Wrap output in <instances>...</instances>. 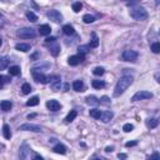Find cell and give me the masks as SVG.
I'll return each mask as SVG.
<instances>
[{"instance_id":"cell-1","label":"cell","mask_w":160,"mask_h":160,"mask_svg":"<svg viewBox=\"0 0 160 160\" xmlns=\"http://www.w3.org/2000/svg\"><path fill=\"white\" fill-rule=\"evenodd\" d=\"M133 76L131 75H123L121 78L118 80L116 85H115V89H114V96H120L121 94L125 93V90H126L130 85L133 84Z\"/></svg>"},{"instance_id":"cell-2","label":"cell","mask_w":160,"mask_h":160,"mask_svg":"<svg viewBox=\"0 0 160 160\" xmlns=\"http://www.w3.org/2000/svg\"><path fill=\"white\" fill-rule=\"evenodd\" d=\"M130 16L134 20H138V21H143V20L148 19V11L141 6H136L130 10Z\"/></svg>"},{"instance_id":"cell-3","label":"cell","mask_w":160,"mask_h":160,"mask_svg":"<svg viewBox=\"0 0 160 160\" xmlns=\"http://www.w3.org/2000/svg\"><path fill=\"white\" fill-rule=\"evenodd\" d=\"M16 35L21 39H33L36 36V33H35V30L31 28H23V29L18 30Z\"/></svg>"},{"instance_id":"cell-4","label":"cell","mask_w":160,"mask_h":160,"mask_svg":"<svg viewBox=\"0 0 160 160\" xmlns=\"http://www.w3.org/2000/svg\"><path fill=\"white\" fill-rule=\"evenodd\" d=\"M121 58L124 61H128V63H135L139 58V54L135 51V50H125L123 53Z\"/></svg>"},{"instance_id":"cell-5","label":"cell","mask_w":160,"mask_h":160,"mask_svg":"<svg viewBox=\"0 0 160 160\" xmlns=\"http://www.w3.org/2000/svg\"><path fill=\"white\" fill-rule=\"evenodd\" d=\"M153 98V93L146 91V90H141V91H138L133 95L131 100L133 101H140V100H146V99H151Z\"/></svg>"},{"instance_id":"cell-6","label":"cell","mask_w":160,"mask_h":160,"mask_svg":"<svg viewBox=\"0 0 160 160\" xmlns=\"http://www.w3.org/2000/svg\"><path fill=\"white\" fill-rule=\"evenodd\" d=\"M33 78H34V80L36 83H41V84H48L50 81V78L49 76H46L44 73L38 71L36 69L33 70Z\"/></svg>"},{"instance_id":"cell-7","label":"cell","mask_w":160,"mask_h":160,"mask_svg":"<svg viewBox=\"0 0 160 160\" xmlns=\"http://www.w3.org/2000/svg\"><path fill=\"white\" fill-rule=\"evenodd\" d=\"M19 130H23V131H34V133H40L43 131L41 126H39V125H35V124H23L19 126Z\"/></svg>"},{"instance_id":"cell-8","label":"cell","mask_w":160,"mask_h":160,"mask_svg":"<svg viewBox=\"0 0 160 160\" xmlns=\"http://www.w3.org/2000/svg\"><path fill=\"white\" fill-rule=\"evenodd\" d=\"M84 60H85L84 55L78 54V55H71V56H69L68 63H69V65H71V66H76V65H79L80 63H83Z\"/></svg>"},{"instance_id":"cell-9","label":"cell","mask_w":160,"mask_h":160,"mask_svg":"<svg viewBox=\"0 0 160 160\" xmlns=\"http://www.w3.org/2000/svg\"><path fill=\"white\" fill-rule=\"evenodd\" d=\"M48 18H49L50 20H53L54 23H61V21H63V15H61V13L58 11V10H55V9L50 10V11L48 13Z\"/></svg>"},{"instance_id":"cell-10","label":"cell","mask_w":160,"mask_h":160,"mask_svg":"<svg viewBox=\"0 0 160 160\" xmlns=\"http://www.w3.org/2000/svg\"><path fill=\"white\" fill-rule=\"evenodd\" d=\"M60 85H61V79H60V76H53L50 78V86H51L53 90H59L60 89Z\"/></svg>"},{"instance_id":"cell-11","label":"cell","mask_w":160,"mask_h":160,"mask_svg":"<svg viewBox=\"0 0 160 160\" xmlns=\"http://www.w3.org/2000/svg\"><path fill=\"white\" fill-rule=\"evenodd\" d=\"M46 108L50 110V111H58V110L60 109V103L58 101V100H49V101H46Z\"/></svg>"},{"instance_id":"cell-12","label":"cell","mask_w":160,"mask_h":160,"mask_svg":"<svg viewBox=\"0 0 160 160\" xmlns=\"http://www.w3.org/2000/svg\"><path fill=\"white\" fill-rule=\"evenodd\" d=\"M53 151L56 154H60V155H64L66 153V148H65V145H63V144H56L53 148Z\"/></svg>"},{"instance_id":"cell-13","label":"cell","mask_w":160,"mask_h":160,"mask_svg":"<svg viewBox=\"0 0 160 160\" xmlns=\"http://www.w3.org/2000/svg\"><path fill=\"white\" fill-rule=\"evenodd\" d=\"M50 31H51V28H50L48 24H43L39 26V34L40 35H49Z\"/></svg>"},{"instance_id":"cell-14","label":"cell","mask_w":160,"mask_h":160,"mask_svg":"<svg viewBox=\"0 0 160 160\" xmlns=\"http://www.w3.org/2000/svg\"><path fill=\"white\" fill-rule=\"evenodd\" d=\"M15 49H16V50H19V51L26 53V51H29V50L31 49V46H30L29 44H24V43H20V44H16V45H15Z\"/></svg>"},{"instance_id":"cell-15","label":"cell","mask_w":160,"mask_h":160,"mask_svg":"<svg viewBox=\"0 0 160 160\" xmlns=\"http://www.w3.org/2000/svg\"><path fill=\"white\" fill-rule=\"evenodd\" d=\"M0 106H1L3 111H9V110H11V108H13V103L10 101V100H3Z\"/></svg>"},{"instance_id":"cell-16","label":"cell","mask_w":160,"mask_h":160,"mask_svg":"<svg viewBox=\"0 0 160 160\" xmlns=\"http://www.w3.org/2000/svg\"><path fill=\"white\" fill-rule=\"evenodd\" d=\"M113 116H114V114L111 111H104L101 114V116H100V119H101L103 123H109L113 119Z\"/></svg>"},{"instance_id":"cell-17","label":"cell","mask_w":160,"mask_h":160,"mask_svg":"<svg viewBox=\"0 0 160 160\" xmlns=\"http://www.w3.org/2000/svg\"><path fill=\"white\" fill-rule=\"evenodd\" d=\"M73 89L75 90V91H83L84 90V83L81 81V80H75V81L73 83Z\"/></svg>"},{"instance_id":"cell-18","label":"cell","mask_w":160,"mask_h":160,"mask_svg":"<svg viewBox=\"0 0 160 160\" xmlns=\"http://www.w3.org/2000/svg\"><path fill=\"white\" fill-rule=\"evenodd\" d=\"M63 33L65 35H74V33H75L74 26H73V25H70V24L64 25V26H63Z\"/></svg>"},{"instance_id":"cell-19","label":"cell","mask_w":160,"mask_h":160,"mask_svg":"<svg viewBox=\"0 0 160 160\" xmlns=\"http://www.w3.org/2000/svg\"><path fill=\"white\" fill-rule=\"evenodd\" d=\"M158 125H159V120H158V119L151 118V119H148V120H146V126L150 128V129L156 128Z\"/></svg>"},{"instance_id":"cell-20","label":"cell","mask_w":160,"mask_h":160,"mask_svg":"<svg viewBox=\"0 0 160 160\" xmlns=\"http://www.w3.org/2000/svg\"><path fill=\"white\" fill-rule=\"evenodd\" d=\"M90 46L91 48H98L99 46V38L95 33H91V40H90Z\"/></svg>"},{"instance_id":"cell-21","label":"cell","mask_w":160,"mask_h":160,"mask_svg":"<svg viewBox=\"0 0 160 160\" xmlns=\"http://www.w3.org/2000/svg\"><path fill=\"white\" fill-rule=\"evenodd\" d=\"M76 116H78V111H76V110H71V111H70V113L66 115V118H65V121H66V123H71Z\"/></svg>"},{"instance_id":"cell-22","label":"cell","mask_w":160,"mask_h":160,"mask_svg":"<svg viewBox=\"0 0 160 160\" xmlns=\"http://www.w3.org/2000/svg\"><path fill=\"white\" fill-rule=\"evenodd\" d=\"M9 74L13 75V76H18V75H20V68L18 65H13V66L9 68Z\"/></svg>"},{"instance_id":"cell-23","label":"cell","mask_w":160,"mask_h":160,"mask_svg":"<svg viewBox=\"0 0 160 160\" xmlns=\"http://www.w3.org/2000/svg\"><path fill=\"white\" fill-rule=\"evenodd\" d=\"M3 135H4L5 139L11 138V130H10V126H9V125H6V124L3 126Z\"/></svg>"},{"instance_id":"cell-24","label":"cell","mask_w":160,"mask_h":160,"mask_svg":"<svg viewBox=\"0 0 160 160\" xmlns=\"http://www.w3.org/2000/svg\"><path fill=\"white\" fill-rule=\"evenodd\" d=\"M91 85H93L94 89H103L105 86V83L103 81V80H93Z\"/></svg>"},{"instance_id":"cell-25","label":"cell","mask_w":160,"mask_h":160,"mask_svg":"<svg viewBox=\"0 0 160 160\" xmlns=\"http://www.w3.org/2000/svg\"><path fill=\"white\" fill-rule=\"evenodd\" d=\"M21 93H23L24 95L30 94V93H31V85L28 84V83H24V84L21 85Z\"/></svg>"},{"instance_id":"cell-26","label":"cell","mask_w":160,"mask_h":160,"mask_svg":"<svg viewBox=\"0 0 160 160\" xmlns=\"http://www.w3.org/2000/svg\"><path fill=\"white\" fill-rule=\"evenodd\" d=\"M89 114H90V116L91 118H94V119H100V116H101V111H100L99 109H91L89 111Z\"/></svg>"},{"instance_id":"cell-27","label":"cell","mask_w":160,"mask_h":160,"mask_svg":"<svg viewBox=\"0 0 160 160\" xmlns=\"http://www.w3.org/2000/svg\"><path fill=\"white\" fill-rule=\"evenodd\" d=\"M38 104H39V98H38V96H33L31 99L26 101V105H28V106H36Z\"/></svg>"},{"instance_id":"cell-28","label":"cell","mask_w":160,"mask_h":160,"mask_svg":"<svg viewBox=\"0 0 160 160\" xmlns=\"http://www.w3.org/2000/svg\"><path fill=\"white\" fill-rule=\"evenodd\" d=\"M86 103L88 104H91V105H98V104H100V100L95 98L94 95H91V96H88L86 98Z\"/></svg>"},{"instance_id":"cell-29","label":"cell","mask_w":160,"mask_h":160,"mask_svg":"<svg viewBox=\"0 0 160 160\" xmlns=\"http://www.w3.org/2000/svg\"><path fill=\"white\" fill-rule=\"evenodd\" d=\"M83 20H84V23H86V24H91V23L95 21V18L93 16V15H90V14H85L83 16Z\"/></svg>"},{"instance_id":"cell-30","label":"cell","mask_w":160,"mask_h":160,"mask_svg":"<svg viewBox=\"0 0 160 160\" xmlns=\"http://www.w3.org/2000/svg\"><path fill=\"white\" fill-rule=\"evenodd\" d=\"M91 48L90 45H80V46L78 48V50H79V54H83V55H85L88 51H89V49Z\"/></svg>"},{"instance_id":"cell-31","label":"cell","mask_w":160,"mask_h":160,"mask_svg":"<svg viewBox=\"0 0 160 160\" xmlns=\"http://www.w3.org/2000/svg\"><path fill=\"white\" fill-rule=\"evenodd\" d=\"M26 18L29 19V21H31V23H35V21L38 20L36 14H34L33 11H28V13H26Z\"/></svg>"},{"instance_id":"cell-32","label":"cell","mask_w":160,"mask_h":160,"mask_svg":"<svg viewBox=\"0 0 160 160\" xmlns=\"http://www.w3.org/2000/svg\"><path fill=\"white\" fill-rule=\"evenodd\" d=\"M151 51H153L154 54H159V53H160V43H159V41L151 44Z\"/></svg>"},{"instance_id":"cell-33","label":"cell","mask_w":160,"mask_h":160,"mask_svg":"<svg viewBox=\"0 0 160 160\" xmlns=\"http://www.w3.org/2000/svg\"><path fill=\"white\" fill-rule=\"evenodd\" d=\"M104 71H105L104 68H101V66H96V68H95V69L93 70V74H94V75H96V76H100V75H103V74H104Z\"/></svg>"},{"instance_id":"cell-34","label":"cell","mask_w":160,"mask_h":160,"mask_svg":"<svg viewBox=\"0 0 160 160\" xmlns=\"http://www.w3.org/2000/svg\"><path fill=\"white\" fill-rule=\"evenodd\" d=\"M81 8H83V4L80 3V1H75L73 4V10H74L75 13H79L80 10H81Z\"/></svg>"},{"instance_id":"cell-35","label":"cell","mask_w":160,"mask_h":160,"mask_svg":"<svg viewBox=\"0 0 160 160\" xmlns=\"http://www.w3.org/2000/svg\"><path fill=\"white\" fill-rule=\"evenodd\" d=\"M59 51H60V46H59V45H54V46L50 48V53H51L54 56H58Z\"/></svg>"},{"instance_id":"cell-36","label":"cell","mask_w":160,"mask_h":160,"mask_svg":"<svg viewBox=\"0 0 160 160\" xmlns=\"http://www.w3.org/2000/svg\"><path fill=\"white\" fill-rule=\"evenodd\" d=\"M123 130H124L125 133H130V131H133V130H134V125H133V124H130V123L124 124Z\"/></svg>"},{"instance_id":"cell-37","label":"cell","mask_w":160,"mask_h":160,"mask_svg":"<svg viewBox=\"0 0 160 160\" xmlns=\"http://www.w3.org/2000/svg\"><path fill=\"white\" fill-rule=\"evenodd\" d=\"M10 81V78L5 76V75H0V86L4 88V84L5 83H9Z\"/></svg>"},{"instance_id":"cell-38","label":"cell","mask_w":160,"mask_h":160,"mask_svg":"<svg viewBox=\"0 0 160 160\" xmlns=\"http://www.w3.org/2000/svg\"><path fill=\"white\" fill-rule=\"evenodd\" d=\"M8 59L6 58H1V60H0V69L1 70H4V69H6V66H8Z\"/></svg>"},{"instance_id":"cell-39","label":"cell","mask_w":160,"mask_h":160,"mask_svg":"<svg viewBox=\"0 0 160 160\" xmlns=\"http://www.w3.org/2000/svg\"><path fill=\"white\" fill-rule=\"evenodd\" d=\"M100 104H105V105H108L110 104V99L108 96H103L101 99H100Z\"/></svg>"},{"instance_id":"cell-40","label":"cell","mask_w":160,"mask_h":160,"mask_svg":"<svg viewBox=\"0 0 160 160\" xmlns=\"http://www.w3.org/2000/svg\"><path fill=\"white\" fill-rule=\"evenodd\" d=\"M55 40H56V39H55L54 36H50V38H46V39H45V44H49V43H54V41H55Z\"/></svg>"},{"instance_id":"cell-41","label":"cell","mask_w":160,"mask_h":160,"mask_svg":"<svg viewBox=\"0 0 160 160\" xmlns=\"http://www.w3.org/2000/svg\"><path fill=\"white\" fill-rule=\"evenodd\" d=\"M136 144H138V141H128L126 144H125V146H126V148H130V146H135Z\"/></svg>"},{"instance_id":"cell-42","label":"cell","mask_w":160,"mask_h":160,"mask_svg":"<svg viewBox=\"0 0 160 160\" xmlns=\"http://www.w3.org/2000/svg\"><path fill=\"white\" fill-rule=\"evenodd\" d=\"M149 158H150V159H160V154L155 153V154H153V155H150Z\"/></svg>"},{"instance_id":"cell-43","label":"cell","mask_w":160,"mask_h":160,"mask_svg":"<svg viewBox=\"0 0 160 160\" xmlns=\"http://www.w3.org/2000/svg\"><path fill=\"white\" fill-rule=\"evenodd\" d=\"M113 150H114V148H113V146H108L106 149H105V151H106V153H111Z\"/></svg>"},{"instance_id":"cell-44","label":"cell","mask_w":160,"mask_h":160,"mask_svg":"<svg viewBox=\"0 0 160 160\" xmlns=\"http://www.w3.org/2000/svg\"><path fill=\"white\" fill-rule=\"evenodd\" d=\"M118 158H119V159H126V155H125V154H119Z\"/></svg>"},{"instance_id":"cell-45","label":"cell","mask_w":160,"mask_h":160,"mask_svg":"<svg viewBox=\"0 0 160 160\" xmlns=\"http://www.w3.org/2000/svg\"><path fill=\"white\" fill-rule=\"evenodd\" d=\"M35 159H40V160H41L43 156H40V155H35Z\"/></svg>"},{"instance_id":"cell-46","label":"cell","mask_w":160,"mask_h":160,"mask_svg":"<svg viewBox=\"0 0 160 160\" xmlns=\"http://www.w3.org/2000/svg\"><path fill=\"white\" fill-rule=\"evenodd\" d=\"M158 83H159V84H160V76H159V78H158Z\"/></svg>"}]
</instances>
